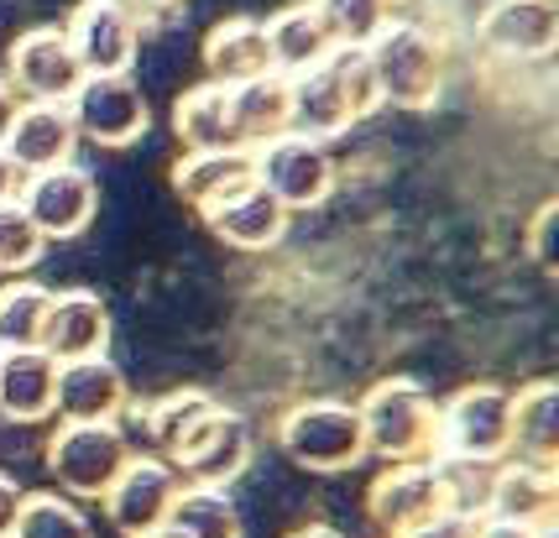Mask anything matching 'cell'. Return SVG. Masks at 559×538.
<instances>
[{
	"label": "cell",
	"instance_id": "f6af8a7d",
	"mask_svg": "<svg viewBox=\"0 0 559 538\" xmlns=\"http://www.w3.org/2000/svg\"><path fill=\"white\" fill-rule=\"evenodd\" d=\"M549 476H555V491H559V461H555V465H549Z\"/></svg>",
	"mask_w": 559,
	"mask_h": 538
},
{
	"label": "cell",
	"instance_id": "7402d4cb",
	"mask_svg": "<svg viewBox=\"0 0 559 538\" xmlns=\"http://www.w3.org/2000/svg\"><path fill=\"white\" fill-rule=\"evenodd\" d=\"M257 178V163H251V147H219V152H183L178 163H173L168 183L173 194L183 199V204H194L199 215L219 204L225 194H236Z\"/></svg>",
	"mask_w": 559,
	"mask_h": 538
},
{
	"label": "cell",
	"instance_id": "e575fe53",
	"mask_svg": "<svg viewBox=\"0 0 559 538\" xmlns=\"http://www.w3.org/2000/svg\"><path fill=\"white\" fill-rule=\"evenodd\" d=\"M330 63H335V74H341L345 95H350V105H356V116H377L382 110V84H377V69H371V58H366V48H335L330 52Z\"/></svg>",
	"mask_w": 559,
	"mask_h": 538
},
{
	"label": "cell",
	"instance_id": "277c9868",
	"mask_svg": "<svg viewBox=\"0 0 559 538\" xmlns=\"http://www.w3.org/2000/svg\"><path fill=\"white\" fill-rule=\"evenodd\" d=\"M131 455H136V444L126 434V423H73V418H58L43 465H48L52 487L63 497L99 502Z\"/></svg>",
	"mask_w": 559,
	"mask_h": 538
},
{
	"label": "cell",
	"instance_id": "9a60e30c",
	"mask_svg": "<svg viewBox=\"0 0 559 538\" xmlns=\"http://www.w3.org/2000/svg\"><path fill=\"white\" fill-rule=\"evenodd\" d=\"M131 414V387L126 371L110 356H79L58 361V414L73 423H121Z\"/></svg>",
	"mask_w": 559,
	"mask_h": 538
},
{
	"label": "cell",
	"instance_id": "d6986e66",
	"mask_svg": "<svg viewBox=\"0 0 559 538\" xmlns=\"http://www.w3.org/2000/svg\"><path fill=\"white\" fill-rule=\"evenodd\" d=\"M356 121L361 116H356V105H350L330 58L288 79V131H304V136H319V142H341Z\"/></svg>",
	"mask_w": 559,
	"mask_h": 538
},
{
	"label": "cell",
	"instance_id": "ba28073f",
	"mask_svg": "<svg viewBox=\"0 0 559 538\" xmlns=\"http://www.w3.org/2000/svg\"><path fill=\"white\" fill-rule=\"evenodd\" d=\"M73 125H79V142H95L105 152L136 147L152 125L142 84L131 74H84V84L69 99Z\"/></svg>",
	"mask_w": 559,
	"mask_h": 538
},
{
	"label": "cell",
	"instance_id": "836d02e7",
	"mask_svg": "<svg viewBox=\"0 0 559 538\" xmlns=\"http://www.w3.org/2000/svg\"><path fill=\"white\" fill-rule=\"evenodd\" d=\"M48 256V236L22 210V199H0V277H22Z\"/></svg>",
	"mask_w": 559,
	"mask_h": 538
},
{
	"label": "cell",
	"instance_id": "d590c367",
	"mask_svg": "<svg viewBox=\"0 0 559 538\" xmlns=\"http://www.w3.org/2000/svg\"><path fill=\"white\" fill-rule=\"evenodd\" d=\"M523 251H528V262H534L544 277H559V194L544 199L528 225H523Z\"/></svg>",
	"mask_w": 559,
	"mask_h": 538
},
{
	"label": "cell",
	"instance_id": "7dc6e473",
	"mask_svg": "<svg viewBox=\"0 0 559 538\" xmlns=\"http://www.w3.org/2000/svg\"><path fill=\"white\" fill-rule=\"evenodd\" d=\"M481 5H502V0H481Z\"/></svg>",
	"mask_w": 559,
	"mask_h": 538
},
{
	"label": "cell",
	"instance_id": "74e56055",
	"mask_svg": "<svg viewBox=\"0 0 559 538\" xmlns=\"http://www.w3.org/2000/svg\"><path fill=\"white\" fill-rule=\"evenodd\" d=\"M22 502H26V487L16 476H5L0 470V538L16 534V517H22Z\"/></svg>",
	"mask_w": 559,
	"mask_h": 538
},
{
	"label": "cell",
	"instance_id": "4dcf8cb0",
	"mask_svg": "<svg viewBox=\"0 0 559 538\" xmlns=\"http://www.w3.org/2000/svg\"><path fill=\"white\" fill-rule=\"evenodd\" d=\"M435 470H439V497H444V513L471 517V523L491 513V481H497V465H491V461L435 455Z\"/></svg>",
	"mask_w": 559,
	"mask_h": 538
},
{
	"label": "cell",
	"instance_id": "f1b7e54d",
	"mask_svg": "<svg viewBox=\"0 0 559 538\" xmlns=\"http://www.w3.org/2000/svg\"><path fill=\"white\" fill-rule=\"evenodd\" d=\"M210 403H215V397H210V392H199V387H178V392H163V397L142 403V408H136V423H142L152 455H173V450L183 444V434L204 418Z\"/></svg>",
	"mask_w": 559,
	"mask_h": 538
},
{
	"label": "cell",
	"instance_id": "8d00e7d4",
	"mask_svg": "<svg viewBox=\"0 0 559 538\" xmlns=\"http://www.w3.org/2000/svg\"><path fill=\"white\" fill-rule=\"evenodd\" d=\"M403 538H471V517H455V513H444V507H439L435 517H424V523L408 528Z\"/></svg>",
	"mask_w": 559,
	"mask_h": 538
},
{
	"label": "cell",
	"instance_id": "4316f807",
	"mask_svg": "<svg viewBox=\"0 0 559 538\" xmlns=\"http://www.w3.org/2000/svg\"><path fill=\"white\" fill-rule=\"evenodd\" d=\"M491 513L497 517H512L523 528H534L538 517L559 513V491H555V476L549 465H534V461H497V481H491Z\"/></svg>",
	"mask_w": 559,
	"mask_h": 538
},
{
	"label": "cell",
	"instance_id": "7c38bea8",
	"mask_svg": "<svg viewBox=\"0 0 559 538\" xmlns=\"http://www.w3.org/2000/svg\"><path fill=\"white\" fill-rule=\"evenodd\" d=\"M5 79L22 99H58L69 105L73 89L84 84V63L73 52L63 26H26L5 52Z\"/></svg>",
	"mask_w": 559,
	"mask_h": 538
},
{
	"label": "cell",
	"instance_id": "d6a6232c",
	"mask_svg": "<svg viewBox=\"0 0 559 538\" xmlns=\"http://www.w3.org/2000/svg\"><path fill=\"white\" fill-rule=\"evenodd\" d=\"M335 48H366L397 16V0H309Z\"/></svg>",
	"mask_w": 559,
	"mask_h": 538
},
{
	"label": "cell",
	"instance_id": "52a82bcc",
	"mask_svg": "<svg viewBox=\"0 0 559 538\" xmlns=\"http://www.w3.org/2000/svg\"><path fill=\"white\" fill-rule=\"evenodd\" d=\"M178 465L183 481H199V487H236L251 461H257V434H251V418L241 408H225V403H210L204 418L183 434V444L168 455Z\"/></svg>",
	"mask_w": 559,
	"mask_h": 538
},
{
	"label": "cell",
	"instance_id": "3957f363",
	"mask_svg": "<svg viewBox=\"0 0 559 538\" xmlns=\"http://www.w3.org/2000/svg\"><path fill=\"white\" fill-rule=\"evenodd\" d=\"M371 461H429L439 444V397L414 376H382L356 397Z\"/></svg>",
	"mask_w": 559,
	"mask_h": 538
},
{
	"label": "cell",
	"instance_id": "2e32d148",
	"mask_svg": "<svg viewBox=\"0 0 559 538\" xmlns=\"http://www.w3.org/2000/svg\"><path fill=\"white\" fill-rule=\"evenodd\" d=\"M199 220L210 225V236L225 241L230 251H272V246L288 236L293 210L251 178L246 189H236V194H225L219 204H210Z\"/></svg>",
	"mask_w": 559,
	"mask_h": 538
},
{
	"label": "cell",
	"instance_id": "1f68e13d",
	"mask_svg": "<svg viewBox=\"0 0 559 538\" xmlns=\"http://www.w3.org/2000/svg\"><path fill=\"white\" fill-rule=\"evenodd\" d=\"M11 538H99L84 502H73L63 491H26L22 517Z\"/></svg>",
	"mask_w": 559,
	"mask_h": 538
},
{
	"label": "cell",
	"instance_id": "83f0119b",
	"mask_svg": "<svg viewBox=\"0 0 559 538\" xmlns=\"http://www.w3.org/2000/svg\"><path fill=\"white\" fill-rule=\"evenodd\" d=\"M230 105H236L246 147H262L288 131V79L283 74H257L246 84H230Z\"/></svg>",
	"mask_w": 559,
	"mask_h": 538
},
{
	"label": "cell",
	"instance_id": "5bb4252c",
	"mask_svg": "<svg viewBox=\"0 0 559 538\" xmlns=\"http://www.w3.org/2000/svg\"><path fill=\"white\" fill-rule=\"evenodd\" d=\"M476 43L502 63H538L559 48V0H502L481 5Z\"/></svg>",
	"mask_w": 559,
	"mask_h": 538
},
{
	"label": "cell",
	"instance_id": "cb8c5ba5",
	"mask_svg": "<svg viewBox=\"0 0 559 538\" xmlns=\"http://www.w3.org/2000/svg\"><path fill=\"white\" fill-rule=\"evenodd\" d=\"M512 455L534 465L559 461V376L512 387Z\"/></svg>",
	"mask_w": 559,
	"mask_h": 538
},
{
	"label": "cell",
	"instance_id": "e0dca14e",
	"mask_svg": "<svg viewBox=\"0 0 559 538\" xmlns=\"http://www.w3.org/2000/svg\"><path fill=\"white\" fill-rule=\"evenodd\" d=\"M110 335H116V319L110 303L90 288H63L52 294L48 324H43V350L52 361H79V356H110Z\"/></svg>",
	"mask_w": 559,
	"mask_h": 538
},
{
	"label": "cell",
	"instance_id": "603a6c76",
	"mask_svg": "<svg viewBox=\"0 0 559 538\" xmlns=\"http://www.w3.org/2000/svg\"><path fill=\"white\" fill-rule=\"evenodd\" d=\"M257 74H272L267 26L257 16H225L204 32V79L215 84H246Z\"/></svg>",
	"mask_w": 559,
	"mask_h": 538
},
{
	"label": "cell",
	"instance_id": "ac0fdd59",
	"mask_svg": "<svg viewBox=\"0 0 559 538\" xmlns=\"http://www.w3.org/2000/svg\"><path fill=\"white\" fill-rule=\"evenodd\" d=\"M0 147L11 152V163L22 172H43V168H58V163H73V147H79L73 110L58 105V99H22V110H16V121H11Z\"/></svg>",
	"mask_w": 559,
	"mask_h": 538
},
{
	"label": "cell",
	"instance_id": "8992f818",
	"mask_svg": "<svg viewBox=\"0 0 559 538\" xmlns=\"http://www.w3.org/2000/svg\"><path fill=\"white\" fill-rule=\"evenodd\" d=\"M251 163H257V183L283 199L293 215L319 210L341 183V163H335L330 142L304 136V131H283L262 147H251Z\"/></svg>",
	"mask_w": 559,
	"mask_h": 538
},
{
	"label": "cell",
	"instance_id": "ab89813d",
	"mask_svg": "<svg viewBox=\"0 0 559 538\" xmlns=\"http://www.w3.org/2000/svg\"><path fill=\"white\" fill-rule=\"evenodd\" d=\"M16 110H22V95H16V84L0 74V142H5V131L16 121Z\"/></svg>",
	"mask_w": 559,
	"mask_h": 538
},
{
	"label": "cell",
	"instance_id": "484cf974",
	"mask_svg": "<svg viewBox=\"0 0 559 538\" xmlns=\"http://www.w3.org/2000/svg\"><path fill=\"white\" fill-rule=\"evenodd\" d=\"M168 538H246L241 502L230 497V487H199L183 481L173 497V513L163 523Z\"/></svg>",
	"mask_w": 559,
	"mask_h": 538
},
{
	"label": "cell",
	"instance_id": "9c48e42d",
	"mask_svg": "<svg viewBox=\"0 0 559 538\" xmlns=\"http://www.w3.org/2000/svg\"><path fill=\"white\" fill-rule=\"evenodd\" d=\"M183 487V476H178V465L168 455H131L126 470L110 481V491L99 497V507H105V523L116 528L121 538H142V534H157L173 513V497Z\"/></svg>",
	"mask_w": 559,
	"mask_h": 538
},
{
	"label": "cell",
	"instance_id": "8fae6325",
	"mask_svg": "<svg viewBox=\"0 0 559 538\" xmlns=\"http://www.w3.org/2000/svg\"><path fill=\"white\" fill-rule=\"evenodd\" d=\"M63 32H69L84 74H131V63L142 52V16L131 0H79Z\"/></svg>",
	"mask_w": 559,
	"mask_h": 538
},
{
	"label": "cell",
	"instance_id": "6da1fadb",
	"mask_svg": "<svg viewBox=\"0 0 559 538\" xmlns=\"http://www.w3.org/2000/svg\"><path fill=\"white\" fill-rule=\"evenodd\" d=\"M366 58L382 84V110H435L450 84V48L429 22L392 16L371 43Z\"/></svg>",
	"mask_w": 559,
	"mask_h": 538
},
{
	"label": "cell",
	"instance_id": "d4e9b609",
	"mask_svg": "<svg viewBox=\"0 0 559 538\" xmlns=\"http://www.w3.org/2000/svg\"><path fill=\"white\" fill-rule=\"evenodd\" d=\"M267 52H272V74H304V69H314V63H324L330 52H335V43H330V32H324V22L314 16V5L309 0H298V5H283V11H272L267 22Z\"/></svg>",
	"mask_w": 559,
	"mask_h": 538
},
{
	"label": "cell",
	"instance_id": "7a4b0ae2",
	"mask_svg": "<svg viewBox=\"0 0 559 538\" xmlns=\"http://www.w3.org/2000/svg\"><path fill=\"white\" fill-rule=\"evenodd\" d=\"M277 450L309 476H345L366 461L361 408L350 397H298L277 414Z\"/></svg>",
	"mask_w": 559,
	"mask_h": 538
},
{
	"label": "cell",
	"instance_id": "7bdbcfd3",
	"mask_svg": "<svg viewBox=\"0 0 559 538\" xmlns=\"http://www.w3.org/2000/svg\"><path fill=\"white\" fill-rule=\"evenodd\" d=\"M534 538H559V513H549V517H538L534 528H528Z\"/></svg>",
	"mask_w": 559,
	"mask_h": 538
},
{
	"label": "cell",
	"instance_id": "60d3db41",
	"mask_svg": "<svg viewBox=\"0 0 559 538\" xmlns=\"http://www.w3.org/2000/svg\"><path fill=\"white\" fill-rule=\"evenodd\" d=\"M22 178H26V172L11 163V152L0 147V199H16V194H22Z\"/></svg>",
	"mask_w": 559,
	"mask_h": 538
},
{
	"label": "cell",
	"instance_id": "b9f144b4",
	"mask_svg": "<svg viewBox=\"0 0 559 538\" xmlns=\"http://www.w3.org/2000/svg\"><path fill=\"white\" fill-rule=\"evenodd\" d=\"M283 538H345L335 523H298V528H288Z\"/></svg>",
	"mask_w": 559,
	"mask_h": 538
},
{
	"label": "cell",
	"instance_id": "5b68a950",
	"mask_svg": "<svg viewBox=\"0 0 559 538\" xmlns=\"http://www.w3.org/2000/svg\"><path fill=\"white\" fill-rule=\"evenodd\" d=\"M435 455L461 461H508L512 455V387L502 382H465L439 397V444Z\"/></svg>",
	"mask_w": 559,
	"mask_h": 538
},
{
	"label": "cell",
	"instance_id": "30bf717a",
	"mask_svg": "<svg viewBox=\"0 0 559 538\" xmlns=\"http://www.w3.org/2000/svg\"><path fill=\"white\" fill-rule=\"evenodd\" d=\"M22 210L37 220V230L48 241H73L84 236L99 215V183L90 168L79 163H58V168L26 172L22 178Z\"/></svg>",
	"mask_w": 559,
	"mask_h": 538
},
{
	"label": "cell",
	"instance_id": "f35d334b",
	"mask_svg": "<svg viewBox=\"0 0 559 538\" xmlns=\"http://www.w3.org/2000/svg\"><path fill=\"white\" fill-rule=\"evenodd\" d=\"M471 538H534L523 523H512V517H497V513H487V517H476L471 523Z\"/></svg>",
	"mask_w": 559,
	"mask_h": 538
},
{
	"label": "cell",
	"instance_id": "ee69618b",
	"mask_svg": "<svg viewBox=\"0 0 559 538\" xmlns=\"http://www.w3.org/2000/svg\"><path fill=\"white\" fill-rule=\"evenodd\" d=\"M136 11H173V5H183V0H131Z\"/></svg>",
	"mask_w": 559,
	"mask_h": 538
},
{
	"label": "cell",
	"instance_id": "bcb514c9",
	"mask_svg": "<svg viewBox=\"0 0 559 538\" xmlns=\"http://www.w3.org/2000/svg\"><path fill=\"white\" fill-rule=\"evenodd\" d=\"M142 538H168V534H163V528H157V534H142Z\"/></svg>",
	"mask_w": 559,
	"mask_h": 538
},
{
	"label": "cell",
	"instance_id": "ffe728a7",
	"mask_svg": "<svg viewBox=\"0 0 559 538\" xmlns=\"http://www.w3.org/2000/svg\"><path fill=\"white\" fill-rule=\"evenodd\" d=\"M58 414V361L43 345L0 350V418L43 423Z\"/></svg>",
	"mask_w": 559,
	"mask_h": 538
},
{
	"label": "cell",
	"instance_id": "44dd1931",
	"mask_svg": "<svg viewBox=\"0 0 559 538\" xmlns=\"http://www.w3.org/2000/svg\"><path fill=\"white\" fill-rule=\"evenodd\" d=\"M173 136L183 142V152L246 147L241 125H236V105H230V84L199 79L194 89H183L173 105Z\"/></svg>",
	"mask_w": 559,
	"mask_h": 538
},
{
	"label": "cell",
	"instance_id": "4fadbf2b",
	"mask_svg": "<svg viewBox=\"0 0 559 538\" xmlns=\"http://www.w3.org/2000/svg\"><path fill=\"white\" fill-rule=\"evenodd\" d=\"M439 507H444V497H439L435 455L429 461H388L366 487V517L382 528V538H403Z\"/></svg>",
	"mask_w": 559,
	"mask_h": 538
},
{
	"label": "cell",
	"instance_id": "f546056e",
	"mask_svg": "<svg viewBox=\"0 0 559 538\" xmlns=\"http://www.w3.org/2000/svg\"><path fill=\"white\" fill-rule=\"evenodd\" d=\"M52 309V288L32 277H5L0 283V350L43 345V324Z\"/></svg>",
	"mask_w": 559,
	"mask_h": 538
}]
</instances>
